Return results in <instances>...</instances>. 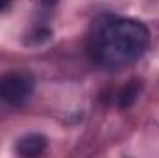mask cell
<instances>
[{
	"mask_svg": "<svg viewBox=\"0 0 159 158\" xmlns=\"http://www.w3.org/2000/svg\"><path fill=\"white\" fill-rule=\"evenodd\" d=\"M150 45L148 28L133 19H109L96 26L91 37V56L106 69H119L137 62Z\"/></svg>",
	"mask_w": 159,
	"mask_h": 158,
	"instance_id": "obj_1",
	"label": "cell"
},
{
	"mask_svg": "<svg viewBox=\"0 0 159 158\" xmlns=\"http://www.w3.org/2000/svg\"><path fill=\"white\" fill-rule=\"evenodd\" d=\"M34 91L30 77L22 73H9L0 77V101L7 104H24Z\"/></svg>",
	"mask_w": 159,
	"mask_h": 158,
	"instance_id": "obj_2",
	"label": "cell"
},
{
	"mask_svg": "<svg viewBox=\"0 0 159 158\" xmlns=\"http://www.w3.org/2000/svg\"><path fill=\"white\" fill-rule=\"evenodd\" d=\"M46 149V138L41 134H28L19 140L17 143V153L20 156H39Z\"/></svg>",
	"mask_w": 159,
	"mask_h": 158,
	"instance_id": "obj_3",
	"label": "cell"
},
{
	"mask_svg": "<svg viewBox=\"0 0 159 158\" xmlns=\"http://www.w3.org/2000/svg\"><path fill=\"white\" fill-rule=\"evenodd\" d=\"M139 93H141V82L137 80H131L128 82L122 91L119 93V106L120 108H129L135 104V101L139 99Z\"/></svg>",
	"mask_w": 159,
	"mask_h": 158,
	"instance_id": "obj_4",
	"label": "cell"
},
{
	"mask_svg": "<svg viewBox=\"0 0 159 158\" xmlns=\"http://www.w3.org/2000/svg\"><path fill=\"white\" fill-rule=\"evenodd\" d=\"M6 6H7V0H0V11H2Z\"/></svg>",
	"mask_w": 159,
	"mask_h": 158,
	"instance_id": "obj_5",
	"label": "cell"
}]
</instances>
